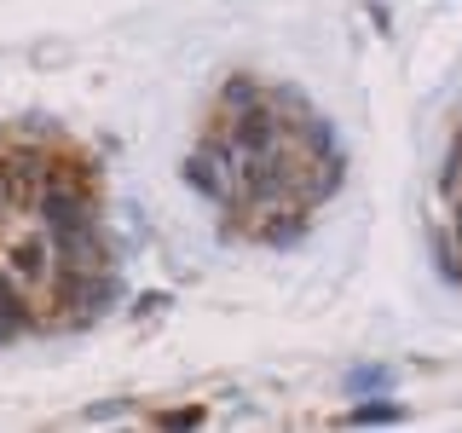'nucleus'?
<instances>
[{
  "instance_id": "nucleus-1",
  "label": "nucleus",
  "mask_w": 462,
  "mask_h": 433,
  "mask_svg": "<svg viewBox=\"0 0 462 433\" xmlns=\"http://www.w3.org/2000/svg\"><path fill=\"white\" fill-rule=\"evenodd\" d=\"M0 266H6L18 283L41 289L58 272L52 266V231L41 220H6V214H0Z\"/></svg>"
},
{
  "instance_id": "nucleus-2",
  "label": "nucleus",
  "mask_w": 462,
  "mask_h": 433,
  "mask_svg": "<svg viewBox=\"0 0 462 433\" xmlns=\"http://www.w3.org/2000/svg\"><path fill=\"white\" fill-rule=\"evenodd\" d=\"M52 300H58V307H69L64 324H93V318H105L110 300H116L110 266L105 272H58V278H52Z\"/></svg>"
},
{
  "instance_id": "nucleus-10",
  "label": "nucleus",
  "mask_w": 462,
  "mask_h": 433,
  "mask_svg": "<svg viewBox=\"0 0 462 433\" xmlns=\"http://www.w3.org/2000/svg\"><path fill=\"white\" fill-rule=\"evenodd\" d=\"M387 387H393V370H382V364H358L346 375V393H387Z\"/></svg>"
},
{
  "instance_id": "nucleus-8",
  "label": "nucleus",
  "mask_w": 462,
  "mask_h": 433,
  "mask_svg": "<svg viewBox=\"0 0 462 433\" xmlns=\"http://www.w3.org/2000/svg\"><path fill=\"white\" fill-rule=\"evenodd\" d=\"M341 422L346 428H393V422H404V404H393V399H365V404H353Z\"/></svg>"
},
{
  "instance_id": "nucleus-12",
  "label": "nucleus",
  "mask_w": 462,
  "mask_h": 433,
  "mask_svg": "<svg viewBox=\"0 0 462 433\" xmlns=\"http://www.w3.org/2000/svg\"><path fill=\"white\" fill-rule=\"evenodd\" d=\"M433 254H439L445 283H462V266H457V254H451V237H439V243H433Z\"/></svg>"
},
{
  "instance_id": "nucleus-13",
  "label": "nucleus",
  "mask_w": 462,
  "mask_h": 433,
  "mask_svg": "<svg viewBox=\"0 0 462 433\" xmlns=\"http://www.w3.org/2000/svg\"><path fill=\"white\" fill-rule=\"evenodd\" d=\"M168 307V295H162V289H156V295H139V312H162Z\"/></svg>"
},
{
  "instance_id": "nucleus-6",
  "label": "nucleus",
  "mask_w": 462,
  "mask_h": 433,
  "mask_svg": "<svg viewBox=\"0 0 462 433\" xmlns=\"http://www.w3.org/2000/svg\"><path fill=\"white\" fill-rule=\"evenodd\" d=\"M307 220H312V208H300V202H278V208H260V220H254V243H266V249H295L300 237H307Z\"/></svg>"
},
{
  "instance_id": "nucleus-4",
  "label": "nucleus",
  "mask_w": 462,
  "mask_h": 433,
  "mask_svg": "<svg viewBox=\"0 0 462 433\" xmlns=\"http://www.w3.org/2000/svg\"><path fill=\"white\" fill-rule=\"evenodd\" d=\"M52 266L58 272H105L110 266V249H105V237H98V226L93 220L58 226L52 231ZM58 272H52V278H58Z\"/></svg>"
},
{
  "instance_id": "nucleus-3",
  "label": "nucleus",
  "mask_w": 462,
  "mask_h": 433,
  "mask_svg": "<svg viewBox=\"0 0 462 433\" xmlns=\"http://www.w3.org/2000/svg\"><path fill=\"white\" fill-rule=\"evenodd\" d=\"M52 144V139H47ZM35 134H29L23 144H6V180H12V197H18V208H29L35 202V191L58 173V156L47 151Z\"/></svg>"
},
{
  "instance_id": "nucleus-14",
  "label": "nucleus",
  "mask_w": 462,
  "mask_h": 433,
  "mask_svg": "<svg viewBox=\"0 0 462 433\" xmlns=\"http://www.w3.org/2000/svg\"><path fill=\"white\" fill-rule=\"evenodd\" d=\"M451 237L462 243V197H451Z\"/></svg>"
},
{
  "instance_id": "nucleus-11",
  "label": "nucleus",
  "mask_w": 462,
  "mask_h": 433,
  "mask_svg": "<svg viewBox=\"0 0 462 433\" xmlns=\"http://www.w3.org/2000/svg\"><path fill=\"white\" fill-rule=\"evenodd\" d=\"M151 422L156 428H202V422H208V410H202V404H185V410H156Z\"/></svg>"
},
{
  "instance_id": "nucleus-9",
  "label": "nucleus",
  "mask_w": 462,
  "mask_h": 433,
  "mask_svg": "<svg viewBox=\"0 0 462 433\" xmlns=\"http://www.w3.org/2000/svg\"><path fill=\"white\" fill-rule=\"evenodd\" d=\"M260 98H266V87H260L254 76H226V81H220V110H226V115L254 110Z\"/></svg>"
},
{
  "instance_id": "nucleus-7",
  "label": "nucleus",
  "mask_w": 462,
  "mask_h": 433,
  "mask_svg": "<svg viewBox=\"0 0 462 433\" xmlns=\"http://www.w3.org/2000/svg\"><path fill=\"white\" fill-rule=\"evenodd\" d=\"M35 324V307H29V283H18L6 266H0V341L23 336Z\"/></svg>"
},
{
  "instance_id": "nucleus-5",
  "label": "nucleus",
  "mask_w": 462,
  "mask_h": 433,
  "mask_svg": "<svg viewBox=\"0 0 462 433\" xmlns=\"http://www.w3.org/2000/svg\"><path fill=\"white\" fill-rule=\"evenodd\" d=\"M180 180L191 185L197 197H208L214 208H237V214H243V191H237V180H231V173H226L220 162H214V156L202 151V144H197V151L180 162Z\"/></svg>"
},
{
  "instance_id": "nucleus-15",
  "label": "nucleus",
  "mask_w": 462,
  "mask_h": 433,
  "mask_svg": "<svg viewBox=\"0 0 462 433\" xmlns=\"http://www.w3.org/2000/svg\"><path fill=\"white\" fill-rule=\"evenodd\" d=\"M457 122H462V115H457Z\"/></svg>"
}]
</instances>
